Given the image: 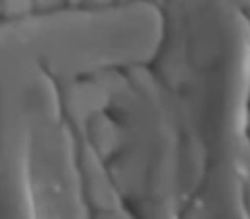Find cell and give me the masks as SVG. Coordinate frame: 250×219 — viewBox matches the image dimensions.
Listing matches in <instances>:
<instances>
[{"mask_svg": "<svg viewBox=\"0 0 250 219\" xmlns=\"http://www.w3.org/2000/svg\"><path fill=\"white\" fill-rule=\"evenodd\" d=\"M162 39L164 8L152 0L61 6L2 23V53L37 61L59 82L152 65Z\"/></svg>", "mask_w": 250, "mask_h": 219, "instance_id": "1", "label": "cell"}]
</instances>
